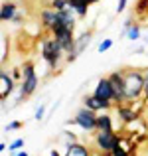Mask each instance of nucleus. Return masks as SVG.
Returning a JSON list of instances; mask_svg holds the SVG:
<instances>
[{"label":"nucleus","mask_w":148,"mask_h":156,"mask_svg":"<svg viewBox=\"0 0 148 156\" xmlns=\"http://www.w3.org/2000/svg\"><path fill=\"white\" fill-rule=\"evenodd\" d=\"M38 22L42 24L44 30L49 32L51 28H55L57 24H59V10H53V8H44V10H40Z\"/></svg>","instance_id":"10"},{"label":"nucleus","mask_w":148,"mask_h":156,"mask_svg":"<svg viewBox=\"0 0 148 156\" xmlns=\"http://www.w3.org/2000/svg\"><path fill=\"white\" fill-rule=\"evenodd\" d=\"M113 46H115V40H113V38H105V40H103L101 44H99L97 51H99V53H105V51H109V50H111Z\"/></svg>","instance_id":"22"},{"label":"nucleus","mask_w":148,"mask_h":156,"mask_svg":"<svg viewBox=\"0 0 148 156\" xmlns=\"http://www.w3.org/2000/svg\"><path fill=\"white\" fill-rule=\"evenodd\" d=\"M83 107L95 111V113H103V111H113L115 103L113 101H107V99H101L95 93H87V95L83 97Z\"/></svg>","instance_id":"8"},{"label":"nucleus","mask_w":148,"mask_h":156,"mask_svg":"<svg viewBox=\"0 0 148 156\" xmlns=\"http://www.w3.org/2000/svg\"><path fill=\"white\" fill-rule=\"evenodd\" d=\"M107 77L111 79V85L115 89V105L125 103V73H122V69H115Z\"/></svg>","instance_id":"7"},{"label":"nucleus","mask_w":148,"mask_h":156,"mask_svg":"<svg viewBox=\"0 0 148 156\" xmlns=\"http://www.w3.org/2000/svg\"><path fill=\"white\" fill-rule=\"evenodd\" d=\"M93 34H95V32L85 30V32H81L79 36H75V53H77V55H81V53L87 50V46L91 44V40H93Z\"/></svg>","instance_id":"14"},{"label":"nucleus","mask_w":148,"mask_h":156,"mask_svg":"<svg viewBox=\"0 0 148 156\" xmlns=\"http://www.w3.org/2000/svg\"><path fill=\"white\" fill-rule=\"evenodd\" d=\"M14 87H16V79L12 77V73L2 69L0 71V101H6L14 93Z\"/></svg>","instance_id":"11"},{"label":"nucleus","mask_w":148,"mask_h":156,"mask_svg":"<svg viewBox=\"0 0 148 156\" xmlns=\"http://www.w3.org/2000/svg\"><path fill=\"white\" fill-rule=\"evenodd\" d=\"M132 16L136 18V22H138V18H142V16H148V0H136Z\"/></svg>","instance_id":"18"},{"label":"nucleus","mask_w":148,"mask_h":156,"mask_svg":"<svg viewBox=\"0 0 148 156\" xmlns=\"http://www.w3.org/2000/svg\"><path fill=\"white\" fill-rule=\"evenodd\" d=\"M93 93H95L97 97H101V99H107V101H113V103H115V89H113L111 79H109L107 75L101 77V79H97Z\"/></svg>","instance_id":"12"},{"label":"nucleus","mask_w":148,"mask_h":156,"mask_svg":"<svg viewBox=\"0 0 148 156\" xmlns=\"http://www.w3.org/2000/svg\"><path fill=\"white\" fill-rule=\"evenodd\" d=\"M134 53H138V55H140V53H146V46H140V48H136V50H134Z\"/></svg>","instance_id":"31"},{"label":"nucleus","mask_w":148,"mask_h":156,"mask_svg":"<svg viewBox=\"0 0 148 156\" xmlns=\"http://www.w3.org/2000/svg\"><path fill=\"white\" fill-rule=\"evenodd\" d=\"M34 119H36V121H44V119H46V105H40L38 109H36Z\"/></svg>","instance_id":"25"},{"label":"nucleus","mask_w":148,"mask_h":156,"mask_svg":"<svg viewBox=\"0 0 148 156\" xmlns=\"http://www.w3.org/2000/svg\"><path fill=\"white\" fill-rule=\"evenodd\" d=\"M24 126V121H8L4 125V133H14V130H20Z\"/></svg>","instance_id":"20"},{"label":"nucleus","mask_w":148,"mask_h":156,"mask_svg":"<svg viewBox=\"0 0 148 156\" xmlns=\"http://www.w3.org/2000/svg\"><path fill=\"white\" fill-rule=\"evenodd\" d=\"M49 8H53V10H67V0H49Z\"/></svg>","instance_id":"23"},{"label":"nucleus","mask_w":148,"mask_h":156,"mask_svg":"<svg viewBox=\"0 0 148 156\" xmlns=\"http://www.w3.org/2000/svg\"><path fill=\"white\" fill-rule=\"evenodd\" d=\"M115 113H117V117L121 119V122L122 125H129V122H132V121H136V119H140L142 115L138 113V111H134L132 107H130V103H118V105H115Z\"/></svg>","instance_id":"9"},{"label":"nucleus","mask_w":148,"mask_h":156,"mask_svg":"<svg viewBox=\"0 0 148 156\" xmlns=\"http://www.w3.org/2000/svg\"><path fill=\"white\" fill-rule=\"evenodd\" d=\"M142 40H144V44H148V32H144V34H142Z\"/></svg>","instance_id":"32"},{"label":"nucleus","mask_w":148,"mask_h":156,"mask_svg":"<svg viewBox=\"0 0 148 156\" xmlns=\"http://www.w3.org/2000/svg\"><path fill=\"white\" fill-rule=\"evenodd\" d=\"M24 144H26V140L24 138H16V140H12L10 144H8V152H18V150H22L24 148Z\"/></svg>","instance_id":"21"},{"label":"nucleus","mask_w":148,"mask_h":156,"mask_svg":"<svg viewBox=\"0 0 148 156\" xmlns=\"http://www.w3.org/2000/svg\"><path fill=\"white\" fill-rule=\"evenodd\" d=\"M118 140H121V134H117L115 130H97L95 136H93V142H95V148L99 152H113L118 146Z\"/></svg>","instance_id":"6"},{"label":"nucleus","mask_w":148,"mask_h":156,"mask_svg":"<svg viewBox=\"0 0 148 156\" xmlns=\"http://www.w3.org/2000/svg\"><path fill=\"white\" fill-rule=\"evenodd\" d=\"M97 117L99 113L87 109V107H79L75 111V117L71 121H65V125H75L85 133H97Z\"/></svg>","instance_id":"4"},{"label":"nucleus","mask_w":148,"mask_h":156,"mask_svg":"<svg viewBox=\"0 0 148 156\" xmlns=\"http://www.w3.org/2000/svg\"><path fill=\"white\" fill-rule=\"evenodd\" d=\"M97 130H115V121L111 117V113L103 111L97 117Z\"/></svg>","instance_id":"16"},{"label":"nucleus","mask_w":148,"mask_h":156,"mask_svg":"<svg viewBox=\"0 0 148 156\" xmlns=\"http://www.w3.org/2000/svg\"><path fill=\"white\" fill-rule=\"evenodd\" d=\"M126 6H129V0H118V4H117V8H115V12H117V14H122V12L126 10Z\"/></svg>","instance_id":"26"},{"label":"nucleus","mask_w":148,"mask_h":156,"mask_svg":"<svg viewBox=\"0 0 148 156\" xmlns=\"http://www.w3.org/2000/svg\"><path fill=\"white\" fill-rule=\"evenodd\" d=\"M10 73H12V77H14L16 81H22V65H20V67H12Z\"/></svg>","instance_id":"27"},{"label":"nucleus","mask_w":148,"mask_h":156,"mask_svg":"<svg viewBox=\"0 0 148 156\" xmlns=\"http://www.w3.org/2000/svg\"><path fill=\"white\" fill-rule=\"evenodd\" d=\"M142 34H144V32H142V26H140L138 22H134L132 26L126 30V38L132 40V42H136V40H142Z\"/></svg>","instance_id":"19"},{"label":"nucleus","mask_w":148,"mask_h":156,"mask_svg":"<svg viewBox=\"0 0 148 156\" xmlns=\"http://www.w3.org/2000/svg\"><path fill=\"white\" fill-rule=\"evenodd\" d=\"M0 40H2V50H0V61H2V63H4V61H6V48H8V40H6V34H2V36H0Z\"/></svg>","instance_id":"24"},{"label":"nucleus","mask_w":148,"mask_h":156,"mask_svg":"<svg viewBox=\"0 0 148 156\" xmlns=\"http://www.w3.org/2000/svg\"><path fill=\"white\" fill-rule=\"evenodd\" d=\"M65 156H93V154H91V148H89V146L81 144V142L77 140V142H73V144L67 146Z\"/></svg>","instance_id":"15"},{"label":"nucleus","mask_w":148,"mask_h":156,"mask_svg":"<svg viewBox=\"0 0 148 156\" xmlns=\"http://www.w3.org/2000/svg\"><path fill=\"white\" fill-rule=\"evenodd\" d=\"M10 156H30V154H28V152H26V150H24V148H22V150H18V152H12Z\"/></svg>","instance_id":"30"},{"label":"nucleus","mask_w":148,"mask_h":156,"mask_svg":"<svg viewBox=\"0 0 148 156\" xmlns=\"http://www.w3.org/2000/svg\"><path fill=\"white\" fill-rule=\"evenodd\" d=\"M125 101L144 99V69L125 67Z\"/></svg>","instance_id":"1"},{"label":"nucleus","mask_w":148,"mask_h":156,"mask_svg":"<svg viewBox=\"0 0 148 156\" xmlns=\"http://www.w3.org/2000/svg\"><path fill=\"white\" fill-rule=\"evenodd\" d=\"M40 46H42V59L48 63V67L51 69V71H57L61 65H67L65 63V55H67V53L63 51L61 44L57 42L51 34H49V38H44Z\"/></svg>","instance_id":"2"},{"label":"nucleus","mask_w":148,"mask_h":156,"mask_svg":"<svg viewBox=\"0 0 148 156\" xmlns=\"http://www.w3.org/2000/svg\"><path fill=\"white\" fill-rule=\"evenodd\" d=\"M16 14H18V4L10 2V0L2 2V6H0V20L2 22H12L16 18Z\"/></svg>","instance_id":"13"},{"label":"nucleus","mask_w":148,"mask_h":156,"mask_svg":"<svg viewBox=\"0 0 148 156\" xmlns=\"http://www.w3.org/2000/svg\"><path fill=\"white\" fill-rule=\"evenodd\" d=\"M73 32H75V30L63 26V24H57L55 28L49 30V34L61 44V48H63V51L67 53V55H69V53H75V34H73ZM75 55H77V53H75Z\"/></svg>","instance_id":"5"},{"label":"nucleus","mask_w":148,"mask_h":156,"mask_svg":"<svg viewBox=\"0 0 148 156\" xmlns=\"http://www.w3.org/2000/svg\"><path fill=\"white\" fill-rule=\"evenodd\" d=\"M48 156H65V154H61V152H59L57 148H51V150H49V154H48Z\"/></svg>","instance_id":"29"},{"label":"nucleus","mask_w":148,"mask_h":156,"mask_svg":"<svg viewBox=\"0 0 148 156\" xmlns=\"http://www.w3.org/2000/svg\"><path fill=\"white\" fill-rule=\"evenodd\" d=\"M67 6L71 8L73 12H75L77 16H79V18H85V16H87V12H89V4H85L83 0H67Z\"/></svg>","instance_id":"17"},{"label":"nucleus","mask_w":148,"mask_h":156,"mask_svg":"<svg viewBox=\"0 0 148 156\" xmlns=\"http://www.w3.org/2000/svg\"><path fill=\"white\" fill-rule=\"evenodd\" d=\"M144 99H148V67H144Z\"/></svg>","instance_id":"28"},{"label":"nucleus","mask_w":148,"mask_h":156,"mask_svg":"<svg viewBox=\"0 0 148 156\" xmlns=\"http://www.w3.org/2000/svg\"><path fill=\"white\" fill-rule=\"evenodd\" d=\"M40 85L38 71H36V63L32 61H24L22 63V81H20V99L26 101L36 93Z\"/></svg>","instance_id":"3"}]
</instances>
